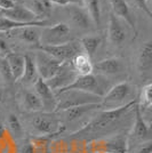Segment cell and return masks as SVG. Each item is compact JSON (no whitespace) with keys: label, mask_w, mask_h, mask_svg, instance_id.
Returning a JSON list of instances; mask_svg holds the SVG:
<instances>
[{"label":"cell","mask_w":152,"mask_h":153,"mask_svg":"<svg viewBox=\"0 0 152 153\" xmlns=\"http://www.w3.org/2000/svg\"><path fill=\"white\" fill-rule=\"evenodd\" d=\"M32 7L30 8L33 13L36 14L39 21H46L51 14L53 5L51 0H32Z\"/></svg>","instance_id":"obj_24"},{"label":"cell","mask_w":152,"mask_h":153,"mask_svg":"<svg viewBox=\"0 0 152 153\" xmlns=\"http://www.w3.org/2000/svg\"><path fill=\"white\" fill-rule=\"evenodd\" d=\"M109 2H110L111 8H112V13L115 16H118L120 19H122L127 25L133 30L134 34L137 36L136 21H135V17H134L133 13H132L126 0H109Z\"/></svg>","instance_id":"obj_13"},{"label":"cell","mask_w":152,"mask_h":153,"mask_svg":"<svg viewBox=\"0 0 152 153\" xmlns=\"http://www.w3.org/2000/svg\"><path fill=\"white\" fill-rule=\"evenodd\" d=\"M38 26V27H44L47 26V21H38L34 23H19L6 17H0V32H7V31H14L19 27L24 26Z\"/></svg>","instance_id":"obj_25"},{"label":"cell","mask_w":152,"mask_h":153,"mask_svg":"<svg viewBox=\"0 0 152 153\" xmlns=\"http://www.w3.org/2000/svg\"><path fill=\"white\" fill-rule=\"evenodd\" d=\"M0 79L5 80L7 82H12L14 81L13 74L9 68V64L7 62L6 56L0 57Z\"/></svg>","instance_id":"obj_31"},{"label":"cell","mask_w":152,"mask_h":153,"mask_svg":"<svg viewBox=\"0 0 152 153\" xmlns=\"http://www.w3.org/2000/svg\"><path fill=\"white\" fill-rule=\"evenodd\" d=\"M109 88H110L109 82L107 81L105 76L92 73V74H87V76H78L76 78V80L71 83L69 87L60 90V91L68 89H78L103 97L105 95V93L109 90ZM60 91H57V93H60ZM57 93H55V94H57Z\"/></svg>","instance_id":"obj_3"},{"label":"cell","mask_w":152,"mask_h":153,"mask_svg":"<svg viewBox=\"0 0 152 153\" xmlns=\"http://www.w3.org/2000/svg\"><path fill=\"white\" fill-rule=\"evenodd\" d=\"M101 146L105 153H127L128 140L122 135H117L104 140Z\"/></svg>","instance_id":"obj_17"},{"label":"cell","mask_w":152,"mask_h":153,"mask_svg":"<svg viewBox=\"0 0 152 153\" xmlns=\"http://www.w3.org/2000/svg\"><path fill=\"white\" fill-rule=\"evenodd\" d=\"M2 100V86H1V79H0V102Z\"/></svg>","instance_id":"obj_38"},{"label":"cell","mask_w":152,"mask_h":153,"mask_svg":"<svg viewBox=\"0 0 152 153\" xmlns=\"http://www.w3.org/2000/svg\"><path fill=\"white\" fill-rule=\"evenodd\" d=\"M130 93H132V86L129 85V82L121 81V82L117 83V85L109 88V90L105 93V95L102 97L101 105L107 106L108 108H119L121 105L126 104L125 100L130 96Z\"/></svg>","instance_id":"obj_6"},{"label":"cell","mask_w":152,"mask_h":153,"mask_svg":"<svg viewBox=\"0 0 152 153\" xmlns=\"http://www.w3.org/2000/svg\"><path fill=\"white\" fill-rule=\"evenodd\" d=\"M34 93L39 96L40 101L42 103V108L47 113H54L57 105L56 95L53 90L49 88L47 82L41 78H38L36 82L33 83Z\"/></svg>","instance_id":"obj_9"},{"label":"cell","mask_w":152,"mask_h":153,"mask_svg":"<svg viewBox=\"0 0 152 153\" xmlns=\"http://www.w3.org/2000/svg\"><path fill=\"white\" fill-rule=\"evenodd\" d=\"M71 41V29L66 23H56L51 26H44L40 31V45L55 46Z\"/></svg>","instance_id":"obj_4"},{"label":"cell","mask_w":152,"mask_h":153,"mask_svg":"<svg viewBox=\"0 0 152 153\" xmlns=\"http://www.w3.org/2000/svg\"><path fill=\"white\" fill-rule=\"evenodd\" d=\"M34 62H36V66H37V71H38L39 78H41L42 80L47 81L48 79H51L60 69L62 62L57 61L56 58L48 55L47 53L41 51H36L34 54Z\"/></svg>","instance_id":"obj_8"},{"label":"cell","mask_w":152,"mask_h":153,"mask_svg":"<svg viewBox=\"0 0 152 153\" xmlns=\"http://www.w3.org/2000/svg\"><path fill=\"white\" fill-rule=\"evenodd\" d=\"M24 62H25L24 63V72H23V76L19 80L25 85H33L36 82V80L39 78L34 58L30 54H25Z\"/></svg>","instance_id":"obj_21"},{"label":"cell","mask_w":152,"mask_h":153,"mask_svg":"<svg viewBox=\"0 0 152 153\" xmlns=\"http://www.w3.org/2000/svg\"><path fill=\"white\" fill-rule=\"evenodd\" d=\"M7 126L9 128V130L12 131V134L16 137H21L23 134V126L22 122L19 119V117L16 114H9L7 119Z\"/></svg>","instance_id":"obj_30"},{"label":"cell","mask_w":152,"mask_h":153,"mask_svg":"<svg viewBox=\"0 0 152 153\" xmlns=\"http://www.w3.org/2000/svg\"><path fill=\"white\" fill-rule=\"evenodd\" d=\"M55 95L57 98L55 112L63 111L65 108H73V106H81V105H87V104H101L102 103L101 96L78 89L63 90Z\"/></svg>","instance_id":"obj_2"},{"label":"cell","mask_w":152,"mask_h":153,"mask_svg":"<svg viewBox=\"0 0 152 153\" xmlns=\"http://www.w3.org/2000/svg\"><path fill=\"white\" fill-rule=\"evenodd\" d=\"M70 63L72 65L73 70L78 73V76H87V74H92L94 72L90 57H88L83 51L75 56L70 61Z\"/></svg>","instance_id":"obj_18"},{"label":"cell","mask_w":152,"mask_h":153,"mask_svg":"<svg viewBox=\"0 0 152 153\" xmlns=\"http://www.w3.org/2000/svg\"><path fill=\"white\" fill-rule=\"evenodd\" d=\"M5 133H6V128L2 123H0V140L5 136Z\"/></svg>","instance_id":"obj_37"},{"label":"cell","mask_w":152,"mask_h":153,"mask_svg":"<svg viewBox=\"0 0 152 153\" xmlns=\"http://www.w3.org/2000/svg\"><path fill=\"white\" fill-rule=\"evenodd\" d=\"M31 123L34 130L40 135H56L64 129L60 120L46 114L34 117Z\"/></svg>","instance_id":"obj_10"},{"label":"cell","mask_w":152,"mask_h":153,"mask_svg":"<svg viewBox=\"0 0 152 153\" xmlns=\"http://www.w3.org/2000/svg\"><path fill=\"white\" fill-rule=\"evenodd\" d=\"M126 37L127 31L125 22L115 16L113 13H111L109 16L108 24V38L110 42L114 46H121L126 40Z\"/></svg>","instance_id":"obj_11"},{"label":"cell","mask_w":152,"mask_h":153,"mask_svg":"<svg viewBox=\"0 0 152 153\" xmlns=\"http://www.w3.org/2000/svg\"><path fill=\"white\" fill-rule=\"evenodd\" d=\"M98 108H102L101 104H87V105H81V106H73V108H65L62 112L65 114V119L68 121H75L77 119H80L86 113Z\"/></svg>","instance_id":"obj_23"},{"label":"cell","mask_w":152,"mask_h":153,"mask_svg":"<svg viewBox=\"0 0 152 153\" xmlns=\"http://www.w3.org/2000/svg\"><path fill=\"white\" fill-rule=\"evenodd\" d=\"M150 130H151L150 123L146 122L144 115L141 113V110L136 103L134 106V126L132 136L135 140L144 143L150 140Z\"/></svg>","instance_id":"obj_12"},{"label":"cell","mask_w":152,"mask_h":153,"mask_svg":"<svg viewBox=\"0 0 152 153\" xmlns=\"http://www.w3.org/2000/svg\"><path fill=\"white\" fill-rule=\"evenodd\" d=\"M101 37L98 36H86L81 38V40L79 41L83 51L88 56V57H93L96 51L98 49V47L101 45Z\"/></svg>","instance_id":"obj_26"},{"label":"cell","mask_w":152,"mask_h":153,"mask_svg":"<svg viewBox=\"0 0 152 153\" xmlns=\"http://www.w3.org/2000/svg\"><path fill=\"white\" fill-rule=\"evenodd\" d=\"M93 69L100 76H114L124 71V63L121 59L117 57L104 58L96 64H93Z\"/></svg>","instance_id":"obj_16"},{"label":"cell","mask_w":152,"mask_h":153,"mask_svg":"<svg viewBox=\"0 0 152 153\" xmlns=\"http://www.w3.org/2000/svg\"><path fill=\"white\" fill-rule=\"evenodd\" d=\"M133 1L137 5V7H139V9H142L149 17H152L151 7L149 5V1L150 0H133Z\"/></svg>","instance_id":"obj_32"},{"label":"cell","mask_w":152,"mask_h":153,"mask_svg":"<svg viewBox=\"0 0 152 153\" xmlns=\"http://www.w3.org/2000/svg\"><path fill=\"white\" fill-rule=\"evenodd\" d=\"M22 153H34V147H33L32 142L26 143L24 147H23V150H22Z\"/></svg>","instance_id":"obj_34"},{"label":"cell","mask_w":152,"mask_h":153,"mask_svg":"<svg viewBox=\"0 0 152 153\" xmlns=\"http://www.w3.org/2000/svg\"><path fill=\"white\" fill-rule=\"evenodd\" d=\"M135 104H136V101H129L128 103L121 105L119 108L103 110L86 126H83V128L75 131L72 136L73 137H85L88 135H96L105 131L107 129L112 127L113 123L119 121L129 111L134 110Z\"/></svg>","instance_id":"obj_1"},{"label":"cell","mask_w":152,"mask_h":153,"mask_svg":"<svg viewBox=\"0 0 152 153\" xmlns=\"http://www.w3.org/2000/svg\"><path fill=\"white\" fill-rule=\"evenodd\" d=\"M68 5H76V6L83 7V0H66Z\"/></svg>","instance_id":"obj_36"},{"label":"cell","mask_w":152,"mask_h":153,"mask_svg":"<svg viewBox=\"0 0 152 153\" xmlns=\"http://www.w3.org/2000/svg\"><path fill=\"white\" fill-rule=\"evenodd\" d=\"M137 68L139 72L148 73L152 68V42L148 41L141 48L137 57Z\"/></svg>","instance_id":"obj_22"},{"label":"cell","mask_w":152,"mask_h":153,"mask_svg":"<svg viewBox=\"0 0 152 153\" xmlns=\"http://www.w3.org/2000/svg\"><path fill=\"white\" fill-rule=\"evenodd\" d=\"M23 106L26 111L30 112H38L42 111V103L40 101L39 96L31 90H26L23 94Z\"/></svg>","instance_id":"obj_27"},{"label":"cell","mask_w":152,"mask_h":153,"mask_svg":"<svg viewBox=\"0 0 152 153\" xmlns=\"http://www.w3.org/2000/svg\"><path fill=\"white\" fill-rule=\"evenodd\" d=\"M66 9H68V13L70 15L71 22L76 26L83 29V30L90 29L93 26L94 22L90 17L88 10L85 7L76 6V5H68Z\"/></svg>","instance_id":"obj_15"},{"label":"cell","mask_w":152,"mask_h":153,"mask_svg":"<svg viewBox=\"0 0 152 153\" xmlns=\"http://www.w3.org/2000/svg\"><path fill=\"white\" fill-rule=\"evenodd\" d=\"M51 5H57V6H68V1L66 0H51Z\"/></svg>","instance_id":"obj_35"},{"label":"cell","mask_w":152,"mask_h":153,"mask_svg":"<svg viewBox=\"0 0 152 153\" xmlns=\"http://www.w3.org/2000/svg\"><path fill=\"white\" fill-rule=\"evenodd\" d=\"M83 7L88 10L94 24H100L101 22V7L100 0H83Z\"/></svg>","instance_id":"obj_28"},{"label":"cell","mask_w":152,"mask_h":153,"mask_svg":"<svg viewBox=\"0 0 152 153\" xmlns=\"http://www.w3.org/2000/svg\"><path fill=\"white\" fill-rule=\"evenodd\" d=\"M6 59L9 64L14 81L19 80L23 76V72H24V63H25L24 55H21L17 53H8L6 55Z\"/></svg>","instance_id":"obj_20"},{"label":"cell","mask_w":152,"mask_h":153,"mask_svg":"<svg viewBox=\"0 0 152 153\" xmlns=\"http://www.w3.org/2000/svg\"><path fill=\"white\" fill-rule=\"evenodd\" d=\"M77 76H78V73L73 70L71 63L64 62L61 64L56 73L51 76V79H48L46 82L54 93H57L60 90L69 87L70 85L76 80Z\"/></svg>","instance_id":"obj_7"},{"label":"cell","mask_w":152,"mask_h":153,"mask_svg":"<svg viewBox=\"0 0 152 153\" xmlns=\"http://www.w3.org/2000/svg\"><path fill=\"white\" fill-rule=\"evenodd\" d=\"M136 153H152V145H151V142L148 140V142H144L143 145L139 147V151Z\"/></svg>","instance_id":"obj_33"},{"label":"cell","mask_w":152,"mask_h":153,"mask_svg":"<svg viewBox=\"0 0 152 153\" xmlns=\"http://www.w3.org/2000/svg\"><path fill=\"white\" fill-rule=\"evenodd\" d=\"M0 13L2 15V17H6V19L19 22V23H34V22L39 21L36 16V14L33 13L29 7L25 6L15 5L10 9L0 10Z\"/></svg>","instance_id":"obj_14"},{"label":"cell","mask_w":152,"mask_h":153,"mask_svg":"<svg viewBox=\"0 0 152 153\" xmlns=\"http://www.w3.org/2000/svg\"><path fill=\"white\" fill-rule=\"evenodd\" d=\"M102 153H105V152H102Z\"/></svg>","instance_id":"obj_39"},{"label":"cell","mask_w":152,"mask_h":153,"mask_svg":"<svg viewBox=\"0 0 152 153\" xmlns=\"http://www.w3.org/2000/svg\"><path fill=\"white\" fill-rule=\"evenodd\" d=\"M14 32L16 33L17 38H19L26 44L34 45L37 47L40 45V31H39L38 26H24V27L14 30Z\"/></svg>","instance_id":"obj_19"},{"label":"cell","mask_w":152,"mask_h":153,"mask_svg":"<svg viewBox=\"0 0 152 153\" xmlns=\"http://www.w3.org/2000/svg\"><path fill=\"white\" fill-rule=\"evenodd\" d=\"M151 89H152L151 82H148L145 86L143 87V89H142V93H141V101H139V104H137L142 113H144L145 111H150V110H151V104H152Z\"/></svg>","instance_id":"obj_29"},{"label":"cell","mask_w":152,"mask_h":153,"mask_svg":"<svg viewBox=\"0 0 152 153\" xmlns=\"http://www.w3.org/2000/svg\"><path fill=\"white\" fill-rule=\"evenodd\" d=\"M38 49L41 51L47 53L48 55L56 58L60 62H70L72 58L77 56L78 54L83 53L81 46L79 41H68L62 45H55V46H38Z\"/></svg>","instance_id":"obj_5"}]
</instances>
